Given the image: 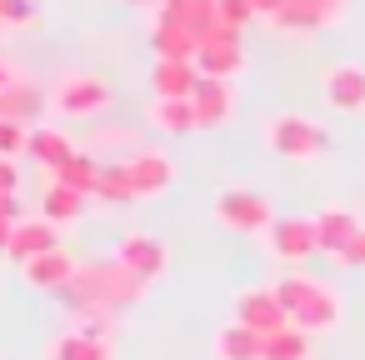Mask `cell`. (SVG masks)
Returning a JSON list of instances; mask_svg holds the SVG:
<instances>
[{"label": "cell", "instance_id": "cell-38", "mask_svg": "<svg viewBox=\"0 0 365 360\" xmlns=\"http://www.w3.org/2000/svg\"><path fill=\"white\" fill-rule=\"evenodd\" d=\"M125 6H135V11H160L165 0H125Z\"/></svg>", "mask_w": 365, "mask_h": 360}, {"label": "cell", "instance_id": "cell-23", "mask_svg": "<svg viewBox=\"0 0 365 360\" xmlns=\"http://www.w3.org/2000/svg\"><path fill=\"white\" fill-rule=\"evenodd\" d=\"M86 205H91V195L76 190V185H61V180H51L46 195H41V215L56 220V225H76L86 215Z\"/></svg>", "mask_w": 365, "mask_h": 360}, {"label": "cell", "instance_id": "cell-7", "mask_svg": "<svg viewBox=\"0 0 365 360\" xmlns=\"http://www.w3.org/2000/svg\"><path fill=\"white\" fill-rule=\"evenodd\" d=\"M260 240H265V250H270L275 260H285V265H305L310 255H320L315 215H275Z\"/></svg>", "mask_w": 365, "mask_h": 360}, {"label": "cell", "instance_id": "cell-33", "mask_svg": "<svg viewBox=\"0 0 365 360\" xmlns=\"http://www.w3.org/2000/svg\"><path fill=\"white\" fill-rule=\"evenodd\" d=\"M0 220H11V225H21V220H26V205H21V195H16V190H0Z\"/></svg>", "mask_w": 365, "mask_h": 360}, {"label": "cell", "instance_id": "cell-10", "mask_svg": "<svg viewBox=\"0 0 365 360\" xmlns=\"http://www.w3.org/2000/svg\"><path fill=\"white\" fill-rule=\"evenodd\" d=\"M76 270H81V260H76L66 245H56V250L26 260V265H21V280H26L31 290H41V295H61V290L76 280Z\"/></svg>", "mask_w": 365, "mask_h": 360}, {"label": "cell", "instance_id": "cell-21", "mask_svg": "<svg viewBox=\"0 0 365 360\" xmlns=\"http://www.w3.org/2000/svg\"><path fill=\"white\" fill-rule=\"evenodd\" d=\"M26 155L41 160L46 170H56V165H66V160L76 155V140H71L66 130H56V125H31V135H26Z\"/></svg>", "mask_w": 365, "mask_h": 360}, {"label": "cell", "instance_id": "cell-27", "mask_svg": "<svg viewBox=\"0 0 365 360\" xmlns=\"http://www.w3.org/2000/svg\"><path fill=\"white\" fill-rule=\"evenodd\" d=\"M265 360H310V330L280 325L275 335H265Z\"/></svg>", "mask_w": 365, "mask_h": 360}, {"label": "cell", "instance_id": "cell-14", "mask_svg": "<svg viewBox=\"0 0 365 360\" xmlns=\"http://www.w3.org/2000/svg\"><path fill=\"white\" fill-rule=\"evenodd\" d=\"M56 245H61L56 220H46V215H26V220L16 225L11 245H6V260H16V270H21L26 260H36V255H46V250H56Z\"/></svg>", "mask_w": 365, "mask_h": 360}, {"label": "cell", "instance_id": "cell-17", "mask_svg": "<svg viewBox=\"0 0 365 360\" xmlns=\"http://www.w3.org/2000/svg\"><path fill=\"white\" fill-rule=\"evenodd\" d=\"M46 360H115V340L71 325V330H61V335L46 345Z\"/></svg>", "mask_w": 365, "mask_h": 360}, {"label": "cell", "instance_id": "cell-30", "mask_svg": "<svg viewBox=\"0 0 365 360\" xmlns=\"http://www.w3.org/2000/svg\"><path fill=\"white\" fill-rule=\"evenodd\" d=\"M220 21L245 31V26H250V21H260V16H255V6H250V0H220Z\"/></svg>", "mask_w": 365, "mask_h": 360}, {"label": "cell", "instance_id": "cell-24", "mask_svg": "<svg viewBox=\"0 0 365 360\" xmlns=\"http://www.w3.org/2000/svg\"><path fill=\"white\" fill-rule=\"evenodd\" d=\"M150 125L165 130V135H190V130H200L195 106H190V101H170V96H155V101H150Z\"/></svg>", "mask_w": 365, "mask_h": 360}, {"label": "cell", "instance_id": "cell-13", "mask_svg": "<svg viewBox=\"0 0 365 360\" xmlns=\"http://www.w3.org/2000/svg\"><path fill=\"white\" fill-rule=\"evenodd\" d=\"M190 106H195L200 130L225 125V120L235 115V81H210V76H200V86H195V96H190Z\"/></svg>", "mask_w": 365, "mask_h": 360}, {"label": "cell", "instance_id": "cell-20", "mask_svg": "<svg viewBox=\"0 0 365 360\" xmlns=\"http://www.w3.org/2000/svg\"><path fill=\"white\" fill-rule=\"evenodd\" d=\"M215 360H265V335L230 320L215 330Z\"/></svg>", "mask_w": 365, "mask_h": 360}, {"label": "cell", "instance_id": "cell-1", "mask_svg": "<svg viewBox=\"0 0 365 360\" xmlns=\"http://www.w3.org/2000/svg\"><path fill=\"white\" fill-rule=\"evenodd\" d=\"M145 280L140 275H130L115 255L110 260H81V270H76V280L61 290V300H66V310L71 315H81V310H130V305H140L145 300Z\"/></svg>", "mask_w": 365, "mask_h": 360}, {"label": "cell", "instance_id": "cell-11", "mask_svg": "<svg viewBox=\"0 0 365 360\" xmlns=\"http://www.w3.org/2000/svg\"><path fill=\"white\" fill-rule=\"evenodd\" d=\"M46 110H51V91H41L36 81H11L0 91V120H16V125H46Z\"/></svg>", "mask_w": 365, "mask_h": 360}, {"label": "cell", "instance_id": "cell-29", "mask_svg": "<svg viewBox=\"0 0 365 360\" xmlns=\"http://www.w3.org/2000/svg\"><path fill=\"white\" fill-rule=\"evenodd\" d=\"M36 16H41L36 0H0V21H6L11 31H16V26H31Z\"/></svg>", "mask_w": 365, "mask_h": 360}, {"label": "cell", "instance_id": "cell-3", "mask_svg": "<svg viewBox=\"0 0 365 360\" xmlns=\"http://www.w3.org/2000/svg\"><path fill=\"white\" fill-rule=\"evenodd\" d=\"M260 135H265V145H270L280 160H290V165H310V160H320V155L330 150V130H325V120H310V115H300V110H280V115H270Z\"/></svg>", "mask_w": 365, "mask_h": 360}, {"label": "cell", "instance_id": "cell-2", "mask_svg": "<svg viewBox=\"0 0 365 360\" xmlns=\"http://www.w3.org/2000/svg\"><path fill=\"white\" fill-rule=\"evenodd\" d=\"M275 295H280V305L290 310V325H300V330H310V335H330V330L340 325V295H335L325 280H310V275L290 270V275L275 280Z\"/></svg>", "mask_w": 365, "mask_h": 360}, {"label": "cell", "instance_id": "cell-5", "mask_svg": "<svg viewBox=\"0 0 365 360\" xmlns=\"http://www.w3.org/2000/svg\"><path fill=\"white\" fill-rule=\"evenodd\" d=\"M115 260H120L130 275H140L145 285H155V280L170 275V240L155 235V230H125V235L115 240Z\"/></svg>", "mask_w": 365, "mask_h": 360}, {"label": "cell", "instance_id": "cell-15", "mask_svg": "<svg viewBox=\"0 0 365 360\" xmlns=\"http://www.w3.org/2000/svg\"><path fill=\"white\" fill-rule=\"evenodd\" d=\"M150 51H155V61H195V51H200V41L180 26V21H170L165 11H155L150 16Z\"/></svg>", "mask_w": 365, "mask_h": 360}, {"label": "cell", "instance_id": "cell-25", "mask_svg": "<svg viewBox=\"0 0 365 360\" xmlns=\"http://www.w3.org/2000/svg\"><path fill=\"white\" fill-rule=\"evenodd\" d=\"M101 170H106V160H96L91 150H76L66 165H56V170H51V180H61V185H76V190L96 195V185H101Z\"/></svg>", "mask_w": 365, "mask_h": 360}, {"label": "cell", "instance_id": "cell-35", "mask_svg": "<svg viewBox=\"0 0 365 360\" xmlns=\"http://www.w3.org/2000/svg\"><path fill=\"white\" fill-rule=\"evenodd\" d=\"M250 6H255V16H260V21H275V16L285 11V0H250Z\"/></svg>", "mask_w": 365, "mask_h": 360}, {"label": "cell", "instance_id": "cell-16", "mask_svg": "<svg viewBox=\"0 0 365 360\" xmlns=\"http://www.w3.org/2000/svg\"><path fill=\"white\" fill-rule=\"evenodd\" d=\"M365 220L350 210V205H320L315 210V235H320V255H340L350 240H355V230H360Z\"/></svg>", "mask_w": 365, "mask_h": 360}, {"label": "cell", "instance_id": "cell-22", "mask_svg": "<svg viewBox=\"0 0 365 360\" xmlns=\"http://www.w3.org/2000/svg\"><path fill=\"white\" fill-rule=\"evenodd\" d=\"M170 21H180L195 41H205L215 26H220V0H165L160 6Z\"/></svg>", "mask_w": 365, "mask_h": 360}, {"label": "cell", "instance_id": "cell-18", "mask_svg": "<svg viewBox=\"0 0 365 360\" xmlns=\"http://www.w3.org/2000/svg\"><path fill=\"white\" fill-rule=\"evenodd\" d=\"M195 66H200V76H210V81H240V76H245V46L200 41V51H195Z\"/></svg>", "mask_w": 365, "mask_h": 360}, {"label": "cell", "instance_id": "cell-32", "mask_svg": "<svg viewBox=\"0 0 365 360\" xmlns=\"http://www.w3.org/2000/svg\"><path fill=\"white\" fill-rule=\"evenodd\" d=\"M310 6H315V11L325 16V26H330V31H335V26H340V21L350 16V0H310Z\"/></svg>", "mask_w": 365, "mask_h": 360}, {"label": "cell", "instance_id": "cell-31", "mask_svg": "<svg viewBox=\"0 0 365 360\" xmlns=\"http://www.w3.org/2000/svg\"><path fill=\"white\" fill-rule=\"evenodd\" d=\"M335 265H340V270H365V225H360V230H355V240L335 255Z\"/></svg>", "mask_w": 365, "mask_h": 360}, {"label": "cell", "instance_id": "cell-19", "mask_svg": "<svg viewBox=\"0 0 365 360\" xmlns=\"http://www.w3.org/2000/svg\"><path fill=\"white\" fill-rule=\"evenodd\" d=\"M150 86H155V96L190 101V96H195V86H200V66H195V61H155Z\"/></svg>", "mask_w": 365, "mask_h": 360}, {"label": "cell", "instance_id": "cell-12", "mask_svg": "<svg viewBox=\"0 0 365 360\" xmlns=\"http://www.w3.org/2000/svg\"><path fill=\"white\" fill-rule=\"evenodd\" d=\"M125 165H130V180H135L140 200H155V195H165L175 185V160L165 150H130Z\"/></svg>", "mask_w": 365, "mask_h": 360}, {"label": "cell", "instance_id": "cell-36", "mask_svg": "<svg viewBox=\"0 0 365 360\" xmlns=\"http://www.w3.org/2000/svg\"><path fill=\"white\" fill-rule=\"evenodd\" d=\"M11 81H21V76H16V66H11V61H6V56H0V91H6V86H11Z\"/></svg>", "mask_w": 365, "mask_h": 360}, {"label": "cell", "instance_id": "cell-8", "mask_svg": "<svg viewBox=\"0 0 365 360\" xmlns=\"http://www.w3.org/2000/svg\"><path fill=\"white\" fill-rule=\"evenodd\" d=\"M320 96H325V106H330L335 115H360V110H365V66H355V61L325 66Z\"/></svg>", "mask_w": 365, "mask_h": 360}, {"label": "cell", "instance_id": "cell-37", "mask_svg": "<svg viewBox=\"0 0 365 360\" xmlns=\"http://www.w3.org/2000/svg\"><path fill=\"white\" fill-rule=\"evenodd\" d=\"M11 235H16V225H11V220H0V255H6V245H11Z\"/></svg>", "mask_w": 365, "mask_h": 360}, {"label": "cell", "instance_id": "cell-34", "mask_svg": "<svg viewBox=\"0 0 365 360\" xmlns=\"http://www.w3.org/2000/svg\"><path fill=\"white\" fill-rule=\"evenodd\" d=\"M21 185V170H16V160H6L0 155V190H16Z\"/></svg>", "mask_w": 365, "mask_h": 360}, {"label": "cell", "instance_id": "cell-28", "mask_svg": "<svg viewBox=\"0 0 365 360\" xmlns=\"http://www.w3.org/2000/svg\"><path fill=\"white\" fill-rule=\"evenodd\" d=\"M26 125H16V120H0V155L6 160H16V155H26Z\"/></svg>", "mask_w": 365, "mask_h": 360}, {"label": "cell", "instance_id": "cell-4", "mask_svg": "<svg viewBox=\"0 0 365 360\" xmlns=\"http://www.w3.org/2000/svg\"><path fill=\"white\" fill-rule=\"evenodd\" d=\"M210 215H215V225L230 230V235H265L270 220H275L270 200H265L260 190H250V185H220L215 200H210Z\"/></svg>", "mask_w": 365, "mask_h": 360}, {"label": "cell", "instance_id": "cell-39", "mask_svg": "<svg viewBox=\"0 0 365 360\" xmlns=\"http://www.w3.org/2000/svg\"><path fill=\"white\" fill-rule=\"evenodd\" d=\"M6 31H11V26H6V21H0V36H6Z\"/></svg>", "mask_w": 365, "mask_h": 360}, {"label": "cell", "instance_id": "cell-9", "mask_svg": "<svg viewBox=\"0 0 365 360\" xmlns=\"http://www.w3.org/2000/svg\"><path fill=\"white\" fill-rule=\"evenodd\" d=\"M235 320L250 325V330H260V335H275L280 325H290V310L280 305L275 285H250V290L235 295Z\"/></svg>", "mask_w": 365, "mask_h": 360}, {"label": "cell", "instance_id": "cell-26", "mask_svg": "<svg viewBox=\"0 0 365 360\" xmlns=\"http://www.w3.org/2000/svg\"><path fill=\"white\" fill-rule=\"evenodd\" d=\"M96 195H101V200H110V205H135L140 195H135L130 165H125V160H106V170H101V185H96Z\"/></svg>", "mask_w": 365, "mask_h": 360}, {"label": "cell", "instance_id": "cell-6", "mask_svg": "<svg viewBox=\"0 0 365 360\" xmlns=\"http://www.w3.org/2000/svg\"><path fill=\"white\" fill-rule=\"evenodd\" d=\"M106 106H110V86H106L101 76H91V71H71V76H61L56 91H51V110H56V115H71V120L101 115Z\"/></svg>", "mask_w": 365, "mask_h": 360}]
</instances>
